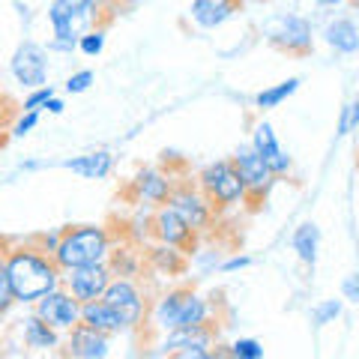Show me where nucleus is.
<instances>
[{"instance_id": "6e6552de", "label": "nucleus", "mask_w": 359, "mask_h": 359, "mask_svg": "<svg viewBox=\"0 0 359 359\" xmlns=\"http://www.w3.org/2000/svg\"><path fill=\"white\" fill-rule=\"evenodd\" d=\"M219 332L216 323H207V327H195V330H177V332H165L162 339V351H156L159 356H177V359H207L216 351Z\"/></svg>"}, {"instance_id": "dca6fc26", "label": "nucleus", "mask_w": 359, "mask_h": 359, "mask_svg": "<svg viewBox=\"0 0 359 359\" xmlns=\"http://www.w3.org/2000/svg\"><path fill=\"white\" fill-rule=\"evenodd\" d=\"M153 233H156V240H159L162 245H174V249H186L189 243L195 240V231L189 228V224L177 216V212L162 204L159 210L153 212Z\"/></svg>"}, {"instance_id": "412c9836", "label": "nucleus", "mask_w": 359, "mask_h": 359, "mask_svg": "<svg viewBox=\"0 0 359 359\" xmlns=\"http://www.w3.org/2000/svg\"><path fill=\"white\" fill-rule=\"evenodd\" d=\"M81 323H87V327H93V330L105 332V335H111V332H123L120 318H117L114 311H111V306H108L102 297L81 302Z\"/></svg>"}, {"instance_id": "bb28decb", "label": "nucleus", "mask_w": 359, "mask_h": 359, "mask_svg": "<svg viewBox=\"0 0 359 359\" xmlns=\"http://www.w3.org/2000/svg\"><path fill=\"white\" fill-rule=\"evenodd\" d=\"M341 318V299H323L320 306L311 309V320L318 323V327H327V323L339 320Z\"/></svg>"}, {"instance_id": "39448f33", "label": "nucleus", "mask_w": 359, "mask_h": 359, "mask_svg": "<svg viewBox=\"0 0 359 359\" xmlns=\"http://www.w3.org/2000/svg\"><path fill=\"white\" fill-rule=\"evenodd\" d=\"M264 36L282 54H294V57H306L314 48V33L311 25L302 15L285 13V15H273L264 25Z\"/></svg>"}, {"instance_id": "7c9ffc66", "label": "nucleus", "mask_w": 359, "mask_h": 359, "mask_svg": "<svg viewBox=\"0 0 359 359\" xmlns=\"http://www.w3.org/2000/svg\"><path fill=\"white\" fill-rule=\"evenodd\" d=\"M96 81V75L90 69H81V72H72L69 78H66V93H84V90H90V84Z\"/></svg>"}, {"instance_id": "9b49d317", "label": "nucleus", "mask_w": 359, "mask_h": 359, "mask_svg": "<svg viewBox=\"0 0 359 359\" xmlns=\"http://www.w3.org/2000/svg\"><path fill=\"white\" fill-rule=\"evenodd\" d=\"M9 72H13V78L25 90L42 87L48 81V54L36 42H21L13 54V60H9Z\"/></svg>"}, {"instance_id": "7ed1b4c3", "label": "nucleus", "mask_w": 359, "mask_h": 359, "mask_svg": "<svg viewBox=\"0 0 359 359\" xmlns=\"http://www.w3.org/2000/svg\"><path fill=\"white\" fill-rule=\"evenodd\" d=\"M150 323L159 332H177V330H195L212 323V306L207 297L195 294L189 287L168 290L156 299L150 311Z\"/></svg>"}, {"instance_id": "58836bf2", "label": "nucleus", "mask_w": 359, "mask_h": 359, "mask_svg": "<svg viewBox=\"0 0 359 359\" xmlns=\"http://www.w3.org/2000/svg\"><path fill=\"white\" fill-rule=\"evenodd\" d=\"M6 141H9V135L4 132V126H0V150H4V147H6Z\"/></svg>"}, {"instance_id": "20e7f679", "label": "nucleus", "mask_w": 359, "mask_h": 359, "mask_svg": "<svg viewBox=\"0 0 359 359\" xmlns=\"http://www.w3.org/2000/svg\"><path fill=\"white\" fill-rule=\"evenodd\" d=\"M54 264L63 269L72 266H84V264H99L111 257V237L105 228L99 224H75V228H66L57 240V249H54Z\"/></svg>"}, {"instance_id": "393cba45", "label": "nucleus", "mask_w": 359, "mask_h": 359, "mask_svg": "<svg viewBox=\"0 0 359 359\" xmlns=\"http://www.w3.org/2000/svg\"><path fill=\"white\" fill-rule=\"evenodd\" d=\"M6 249H9V243L0 240V318L15 306L13 285H9V273H6Z\"/></svg>"}, {"instance_id": "1a4fd4ad", "label": "nucleus", "mask_w": 359, "mask_h": 359, "mask_svg": "<svg viewBox=\"0 0 359 359\" xmlns=\"http://www.w3.org/2000/svg\"><path fill=\"white\" fill-rule=\"evenodd\" d=\"M165 204L171 207L195 233L207 231L210 222H212V212H216V207L204 198V192H201V189H192V186H174V192L168 195Z\"/></svg>"}, {"instance_id": "5701e85b", "label": "nucleus", "mask_w": 359, "mask_h": 359, "mask_svg": "<svg viewBox=\"0 0 359 359\" xmlns=\"http://www.w3.org/2000/svg\"><path fill=\"white\" fill-rule=\"evenodd\" d=\"M290 243H294V252L299 255V261L306 266H314V261H318V249H320V231L314 222H302L299 228L294 231V237H290Z\"/></svg>"}, {"instance_id": "f257e3e1", "label": "nucleus", "mask_w": 359, "mask_h": 359, "mask_svg": "<svg viewBox=\"0 0 359 359\" xmlns=\"http://www.w3.org/2000/svg\"><path fill=\"white\" fill-rule=\"evenodd\" d=\"M6 273L9 285H13V297L21 306H33L39 297L60 285V266L54 264V257L27 243L6 249Z\"/></svg>"}, {"instance_id": "ea45409f", "label": "nucleus", "mask_w": 359, "mask_h": 359, "mask_svg": "<svg viewBox=\"0 0 359 359\" xmlns=\"http://www.w3.org/2000/svg\"><path fill=\"white\" fill-rule=\"evenodd\" d=\"M243 4H264V0H243Z\"/></svg>"}, {"instance_id": "f8f14e48", "label": "nucleus", "mask_w": 359, "mask_h": 359, "mask_svg": "<svg viewBox=\"0 0 359 359\" xmlns=\"http://www.w3.org/2000/svg\"><path fill=\"white\" fill-rule=\"evenodd\" d=\"M36 314L39 318L48 323V327H54V330H72L78 320H81V302H78L69 290L66 287H54V290H48L45 297H39L36 302Z\"/></svg>"}, {"instance_id": "c9c22d12", "label": "nucleus", "mask_w": 359, "mask_h": 359, "mask_svg": "<svg viewBox=\"0 0 359 359\" xmlns=\"http://www.w3.org/2000/svg\"><path fill=\"white\" fill-rule=\"evenodd\" d=\"M42 108L48 111V114H63V102H60L57 96H51V99H48V102H45Z\"/></svg>"}, {"instance_id": "ddd939ff", "label": "nucleus", "mask_w": 359, "mask_h": 359, "mask_svg": "<svg viewBox=\"0 0 359 359\" xmlns=\"http://www.w3.org/2000/svg\"><path fill=\"white\" fill-rule=\"evenodd\" d=\"M231 162H233V168H237V174L243 180V186H245V198L261 201L269 189H273L276 174L269 171V165L255 153V147H240L237 153H233Z\"/></svg>"}, {"instance_id": "473e14b6", "label": "nucleus", "mask_w": 359, "mask_h": 359, "mask_svg": "<svg viewBox=\"0 0 359 359\" xmlns=\"http://www.w3.org/2000/svg\"><path fill=\"white\" fill-rule=\"evenodd\" d=\"M93 4L102 9V18L108 21L114 13H120V9H132V6H138L141 0H93Z\"/></svg>"}, {"instance_id": "2f4dec72", "label": "nucleus", "mask_w": 359, "mask_h": 359, "mask_svg": "<svg viewBox=\"0 0 359 359\" xmlns=\"http://www.w3.org/2000/svg\"><path fill=\"white\" fill-rule=\"evenodd\" d=\"M359 126V102H347L341 111V123H339V135H351Z\"/></svg>"}, {"instance_id": "4468645a", "label": "nucleus", "mask_w": 359, "mask_h": 359, "mask_svg": "<svg viewBox=\"0 0 359 359\" xmlns=\"http://www.w3.org/2000/svg\"><path fill=\"white\" fill-rule=\"evenodd\" d=\"M63 353L75 356V359H102V356H108V335L78 320L69 330V335H66Z\"/></svg>"}, {"instance_id": "f03ea898", "label": "nucleus", "mask_w": 359, "mask_h": 359, "mask_svg": "<svg viewBox=\"0 0 359 359\" xmlns=\"http://www.w3.org/2000/svg\"><path fill=\"white\" fill-rule=\"evenodd\" d=\"M48 21L54 39L48 42V51H75V42L90 33L93 27H105L102 9L93 0H51Z\"/></svg>"}, {"instance_id": "6ab92c4d", "label": "nucleus", "mask_w": 359, "mask_h": 359, "mask_svg": "<svg viewBox=\"0 0 359 359\" xmlns=\"http://www.w3.org/2000/svg\"><path fill=\"white\" fill-rule=\"evenodd\" d=\"M323 39L339 54H356L359 51V27L351 15H335L323 25Z\"/></svg>"}, {"instance_id": "cd10ccee", "label": "nucleus", "mask_w": 359, "mask_h": 359, "mask_svg": "<svg viewBox=\"0 0 359 359\" xmlns=\"http://www.w3.org/2000/svg\"><path fill=\"white\" fill-rule=\"evenodd\" d=\"M231 356H237V359H261L266 351H264V344L257 341V339H237L231 344Z\"/></svg>"}, {"instance_id": "2eb2a0df", "label": "nucleus", "mask_w": 359, "mask_h": 359, "mask_svg": "<svg viewBox=\"0 0 359 359\" xmlns=\"http://www.w3.org/2000/svg\"><path fill=\"white\" fill-rule=\"evenodd\" d=\"M252 147H255V153L269 165V171H273L276 177L287 174L290 165H294V162H290V156L282 150V144H278L276 132H273V126H269L266 120H261V123L255 126V132H252Z\"/></svg>"}, {"instance_id": "0eeeda50", "label": "nucleus", "mask_w": 359, "mask_h": 359, "mask_svg": "<svg viewBox=\"0 0 359 359\" xmlns=\"http://www.w3.org/2000/svg\"><path fill=\"white\" fill-rule=\"evenodd\" d=\"M102 299L111 306V311L120 318L123 332L141 327L144 314H147V306H144L141 290L135 287V282H132L129 276H111L108 287L102 290Z\"/></svg>"}, {"instance_id": "72a5a7b5", "label": "nucleus", "mask_w": 359, "mask_h": 359, "mask_svg": "<svg viewBox=\"0 0 359 359\" xmlns=\"http://www.w3.org/2000/svg\"><path fill=\"white\" fill-rule=\"evenodd\" d=\"M341 294L347 302H359V276H347L341 282Z\"/></svg>"}, {"instance_id": "e433bc0d", "label": "nucleus", "mask_w": 359, "mask_h": 359, "mask_svg": "<svg viewBox=\"0 0 359 359\" xmlns=\"http://www.w3.org/2000/svg\"><path fill=\"white\" fill-rule=\"evenodd\" d=\"M6 108H9V99H6V93L0 90V126H4V117H6Z\"/></svg>"}, {"instance_id": "b1692460", "label": "nucleus", "mask_w": 359, "mask_h": 359, "mask_svg": "<svg viewBox=\"0 0 359 359\" xmlns=\"http://www.w3.org/2000/svg\"><path fill=\"white\" fill-rule=\"evenodd\" d=\"M299 90V78H287V81H282V84H273V87H266V90H261V93L255 96V105L261 108V111H269V108H278L285 102L287 96H294Z\"/></svg>"}, {"instance_id": "423d86ee", "label": "nucleus", "mask_w": 359, "mask_h": 359, "mask_svg": "<svg viewBox=\"0 0 359 359\" xmlns=\"http://www.w3.org/2000/svg\"><path fill=\"white\" fill-rule=\"evenodd\" d=\"M198 189L212 207H233L245 198V186L233 162H212L198 174Z\"/></svg>"}, {"instance_id": "9d476101", "label": "nucleus", "mask_w": 359, "mask_h": 359, "mask_svg": "<svg viewBox=\"0 0 359 359\" xmlns=\"http://www.w3.org/2000/svg\"><path fill=\"white\" fill-rule=\"evenodd\" d=\"M60 282L66 285V290H69L78 302H87V299L102 297V290L111 282V266H108V261L72 266V269H63L60 273Z\"/></svg>"}, {"instance_id": "4be33fe9", "label": "nucleus", "mask_w": 359, "mask_h": 359, "mask_svg": "<svg viewBox=\"0 0 359 359\" xmlns=\"http://www.w3.org/2000/svg\"><path fill=\"white\" fill-rule=\"evenodd\" d=\"M21 332H25V344L33 347V351H54V347H60L57 330L48 327L39 314H30L25 320V327H21Z\"/></svg>"}, {"instance_id": "c756f323", "label": "nucleus", "mask_w": 359, "mask_h": 359, "mask_svg": "<svg viewBox=\"0 0 359 359\" xmlns=\"http://www.w3.org/2000/svg\"><path fill=\"white\" fill-rule=\"evenodd\" d=\"M54 96V90L48 87V84H42V87H33L30 93L25 96V102H21V111H39L48 99Z\"/></svg>"}, {"instance_id": "f704fd0d", "label": "nucleus", "mask_w": 359, "mask_h": 359, "mask_svg": "<svg viewBox=\"0 0 359 359\" xmlns=\"http://www.w3.org/2000/svg\"><path fill=\"white\" fill-rule=\"evenodd\" d=\"M245 266H252V257L249 255H237V257H231V261H224L219 269L222 273H237V269H245Z\"/></svg>"}, {"instance_id": "aec40b11", "label": "nucleus", "mask_w": 359, "mask_h": 359, "mask_svg": "<svg viewBox=\"0 0 359 359\" xmlns=\"http://www.w3.org/2000/svg\"><path fill=\"white\" fill-rule=\"evenodd\" d=\"M66 171H72L84 180H105L114 168V156L108 150H96V153H84V156H75V159H66L63 162Z\"/></svg>"}, {"instance_id": "f3484780", "label": "nucleus", "mask_w": 359, "mask_h": 359, "mask_svg": "<svg viewBox=\"0 0 359 359\" xmlns=\"http://www.w3.org/2000/svg\"><path fill=\"white\" fill-rule=\"evenodd\" d=\"M240 6H243V0H192L189 18L204 30H216L224 25V21H231L237 15Z\"/></svg>"}, {"instance_id": "a878e982", "label": "nucleus", "mask_w": 359, "mask_h": 359, "mask_svg": "<svg viewBox=\"0 0 359 359\" xmlns=\"http://www.w3.org/2000/svg\"><path fill=\"white\" fill-rule=\"evenodd\" d=\"M102 48H105V27H93V30L84 33V36L75 42V51L87 54V57H96V54H102Z\"/></svg>"}, {"instance_id": "4c0bfd02", "label": "nucleus", "mask_w": 359, "mask_h": 359, "mask_svg": "<svg viewBox=\"0 0 359 359\" xmlns=\"http://www.w3.org/2000/svg\"><path fill=\"white\" fill-rule=\"evenodd\" d=\"M320 6H344V4H351V0H318Z\"/></svg>"}, {"instance_id": "a211bd4d", "label": "nucleus", "mask_w": 359, "mask_h": 359, "mask_svg": "<svg viewBox=\"0 0 359 359\" xmlns=\"http://www.w3.org/2000/svg\"><path fill=\"white\" fill-rule=\"evenodd\" d=\"M135 192L147 204H165L168 195L174 192V177L159 171V168H144V171L132 180Z\"/></svg>"}, {"instance_id": "c85d7f7f", "label": "nucleus", "mask_w": 359, "mask_h": 359, "mask_svg": "<svg viewBox=\"0 0 359 359\" xmlns=\"http://www.w3.org/2000/svg\"><path fill=\"white\" fill-rule=\"evenodd\" d=\"M36 123H39V111H21L15 123L9 126V135H13V138H25L30 129H36Z\"/></svg>"}]
</instances>
